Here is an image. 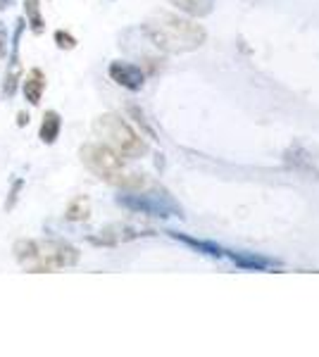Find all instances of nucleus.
Returning <instances> with one entry per match:
<instances>
[{"label": "nucleus", "mask_w": 319, "mask_h": 357, "mask_svg": "<svg viewBox=\"0 0 319 357\" xmlns=\"http://www.w3.org/2000/svg\"><path fill=\"white\" fill-rule=\"evenodd\" d=\"M143 33L150 38V43L155 48H160L162 53H191V50H198L205 43L207 33L200 24L191 20H184L179 15L160 13L146 20L143 24Z\"/></svg>", "instance_id": "1"}, {"label": "nucleus", "mask_w": 319, "mask_h": 357, "mask_svg": "<svg viewBox=\"0 0 319 357\" xmlns=\"http://www.w3.org/2000/svg\"><path fill=\"white\" fill-rule=\"evenodd\" d=\"M15 260L29 274H53L57 269L74 267L79 262V250L65 241L55 238H20L13 245Z\"/></svg>", "instance_id": "2"}, {"label": "nucleus", "mask_w": 319, "mask_h": 357, "mask_svg": "<svg viewBox=\"0 0 319 357\" xmlns=\"http://www.w3.org/2000/svg\"><path fill=\"white\" fill-rule=\"evenodd\" d=\"M79 158L91 174H96L105 183L119 186V188H124V191H138V188L146 186L143 174L126 172L124 158L114 151H110L105 143H84L79 151Z\"/></svg>", "instance_id": "3"}, {"label": "nucleus", "mask_w": 319, "mask_h": 357, "mask_svg": "<svg viewBox=\"0 0 319 357\" xmlns=\"http://www.w3.org/2000/svg\"><path fill=\"white\" fill-rule=\"evenodd\" d=\"M94 134L101 138V143H105L110 151L121 155L124 160H136L148 153L146 141H143L119 114H112V112L101 114L94 122Z\"/></svg>", "instance_id": "4"}, {"label": "nucleus", "mask_w": 319, "mask_h": 357, "mask_svg": "<svg viewBox=\"0 0 319 357\" xmlns=\"http://www.w3.org/2000/svg\"><path fill=\"white\" fill-rule=\"evenodd\" d=\"M117 203L121 207L131 212H141V215H150V217H184L181 215V207L172 200V195L167 191H148V193H141L138 191H129L124 195H119Z\"/></svg>", "instance_id": "5"}, {"label": "nucleus", "mask_w": 319, "mask_h": 357, "mask_svg": "<svg viewBox=\"0 0 319 357\" xmlns=\"http://www.w3.org/2000/svg\"><path fill=\"white\" fill-rule=\"evenodd\" d=\"M107 74L114 84L126 91H141L143 84H146V72L138 65H131V62H124V60L110 62Z\"/></svg>", "instance_id": "6"}, {"label": "nucleus", "mask_w": 319, "mask_h": 357, "mask_svg": "<svg viewBox=\"0 0 319 357\" xmlns=\"http://www.w3.org/2000/svg\"><path fill=\"white\" fill-rule=\"evenodd\" d=\"M138 236H150L148 231H138L133 227H126V224H112V227H105L98 236H91V243L94 245H117L124 243V241H133Z\"/></svg>", "instance_id": "7"}, {"label": "nucleus", "mask_w": 319, "mask_h": 357, "mask_svg": "<svg viewBox=\"0 0 319 357\" xmlns=\"http://www.w3.org/2000/svg\"><path fill=\"white\" fill-rule=\"evenodd\" d=\"M45 84H48V82H45V72H43V69H38V67L29 69L24 84H22V93H24L29 105H38L40 98H43Z\"/></svg>", "instance_id": "8"}, {"label": "nucleus", "mask_w": 319, "mask_h": 357, "mask_svg": "<svg viewBox=\"0 0 319 357\" xmlns=\"http://www.w3.org/2000/svg\"><path fill=\"white\" fill-rule=\"evenodd\" d=\"M60 131H62V117L57 114L55 110H48L43 112V119H40V126H38V138L45 143V146H53V143L60 138Z\"/></svg>", "instance_id": "9"}, {"label": "nucleus", "mask_w": 319, "mask_h": 357, "mask_svg": "<svg viewBox=\"0 0 319 357\" xmlns=\"http://www.w3.org/2000/svg\"><path fill=\"white\" fill-rule=\"evenodd\" d=\"M226 255L231 257V262H234L236 267L251 269V272H265V269L274 267V262L267 260V257L255 255V252H229V250H226Z\"/></svg>", "instance_id": "10"}, {"label": "nucleus", "mask_w": 319, "mask_h": 357, "mask_svg": "<svg viewBox=\"0 0 319 357\" xmlns=\"http://www.w3.org/2000/svg\"><path fill=\"white\" fill-rule=\"evenodd\" d=\"M170 236H172V238H177V241H181V243L191 245V248H195V250L202 252V255H210V257H226V250H224V248L214 245V243H210V241L191 238V236H186V234H179V231H170Z\"/></svg>", "instance_id": "11"}, {"label": "nucleus", "mask_w": 319, "mask_h": 357, "mask_svg": "<svg viewBox=\"0 0 319 357\" xmlns=\"http://www.w3.org/2000/svg\"><path fill=\"white\" fill-rule=\"evenodd\" d=\"M170 3L191 17H207L214 8V0H170Z\"/></svg>", "instance_id": "12"}, {"label": "nucleus", "mask_w": 319, "mask_h": 357, "mask_svg": "<svg viewBox=\"0 0 319 357\" xmlns=\"http://www.w3.org/2000/svg\"><path fill=\"white\" fill-rule=\"evenodd\" d=\"M65 217H67V222H86L91 217V200L86 198V195H77V198L67 205Z\"/></svg>", "instance_id": "13"}, {"label": "nucleus", "mask_w": 319, "mask_h": 357, "mask_svg": "<svg viewBox=\"0 0 319 357\" xmlns=\"http://www.w3.org/2000/svg\"><path fill=\"white\" fill-rule=\"evenodd\" d=\"M24 10H27V24L31 26V31L43 33L45 20H43V15H40V0H24Z\"/></svg>", "instance_id": "14"}, {"label": "nucleus", "mask_w": 319, "mask_h": 357, "mask_svg": "<svg viewBox=\"0 0 319 357\" xmlns=\"http://www.w3.org/2000/svg\"><path fill=\"white\" fill-rule=\"evenodd\" d=\"M77 36H72L69 31H65V29H57L55 31V45L60 50H72V48H77Z\"/></svg>", "instance_id": "15"}, {"label": "nucleus", "mask_w": 319, "mask_h": 357, "mask_svg": "<svg viewBox=\"0 0 319 357\" xmlns=\"http://www.w3.org/2000/svg\"><path fill=\"white\" fill-rule=\"evenodd\" d=\"M22 188H24V178H17V181L13 183V188H10V193H8V200H5V210H8V212L15 210L17 200H20Z\"/></svg>", "instance_id": "16"}, {"label": "nucleus", "mask_w": 319, "mask_h": 357, "mask_svg": "<svg viewBox=\"0 0 319 357\" xmlns=\"http://www.w3.org/2000/svg\"><path fill=\"white\" fill-rule=\"evenodd\" d=\"M8 50H10V33L3 22H0V57L8 55Z\"/></svg>", "instance_id": "17"}, {"label": "nucleus", "mask_w": 319, "mask_h": 357, "mask_svg": "<svg viewBox=\"0 0 319 357\" xmlns=\"http://www.w3.org/2000/svg\"><path fill=\"white\" fill-rule=\"evenodd\" d=\"M17 124H20V126H27V124H29V114H27V112H20V114H17Z\"/></svg>", "instance_id": "18"}, {"label": "nucleus", "mask_w": 319, "mask_h": 357, "mask_svg": "<svg viewBox=\"0 0 319 357\" xmlns=\"http://www.w3.org/2000/svg\"><path fill=\"white\" fill-rule=\"evenodd\" d=\"M13 5V0H0V10H8Z\"/></svg>", "instance_id": "19"}]
</instances>
